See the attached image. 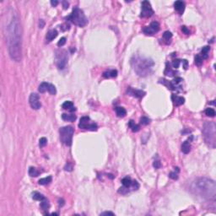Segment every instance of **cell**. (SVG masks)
<instances>
[{"label":"cell","instance_id":"7a4b0ae2","mask_svg":"<svg viewBox=\"0 0 216 216\" xmlns=\"http://www.w3.org/2000/svg\"><path fill=\"white\" fill-rule=\"evenodd\" d=\"M191 191L194 194L208 200H215L216 185L214 181L207 177H199L191 184Z\"/></svg>","mask_w":216,"mask_h":216},{"label":"cell","instance_id":"ee69618b","mask_svg":"<svg viewBox=\"0 0 216 216\" xmlns=\"http://www.w3.org/2000/svg\"><path fill=\"white\" fill-rule=\"evenodd\" d=\"M154 167L155 168V169H159V168H161V162H159V161H154Z\"/></svg>","mask_w":216,"mask_h":216},{"label":"cell","instance_id":"ba28073f","mask_svg":"<svg viewBox=\"0 0 216 216\" xmlns=\"http://www.w3.org/2000/svg\"><path fill=\"white\" fill-rule=\"evenodd\" d=\"M142 10L140 14V17L147 18L150 17L154 14V10L151 7V4L149 1H143L142 2Z\"/></svg>","mask_w":216,"mask_h":216},{"label":"cell","instance_id":"f35d334b","mask_svg":"<svg viewBox=\"0 0 216 216\" xmlns=\"http://www.w3.org/2000/svg\"><path fill=\"white\" fill-rule=\"evenodd\" d=\"M180 63H181V60H179V59H174V60L172 61L173 68H175V69H178L179 66H180Z\"/></svg>","mask_w":216,"mask_h":216},{"label":"cell","instance_id":"b9f144b4","mask_svg":"<svg viewBox=\"0 0 216 216\" xmlns=\"http://www.w3.org/2000/svg\"><path fill=\"white\" fill-rule=\"evenodd\" d=\"M182 81V79L181 78V77H176V78H175L174 79V80L172 81V83L174 84H180V83H181Z\"/></svg>","mask_w":216,"mask_h":216},{"label":"cell","instance_id":"7402d4cb","mask_svg":"<svg viewBox=\"0 0 216 216\" xmlns=\"http://www.w3.org/2000/svg\"><path fill=\"white\" fill-rule=\"evenodd\" d=\"M48 87H49V83L43 82L39 85L38 90H39V92H41V93H45L46 91H48Z\"/></svg>","mask_w":216,"mask_h":216},{"label":"cell","instance_id":"e575fe53","mask_svg":"<svg viewBox=\"0 0 216 216\" xmlns=\"http://www.w3.org/2000/svg\"><path fill=\"white\" fill-rule=\"evenodd\" d=\"M48 92L51 95H56L57 93V90H56V87L52 84H49V87H48Z\"/></svg>","mask_w":216,"mask_h":216},{"label":"cell","instance_id":"f1b7e54d","mask_svg":"<svg viewBox=\"0 0 216 216\" xmlns=\"http://www.w3.org/2000/svg\"><path fill=\"white\" fill-rule=\"evenodd\" d=\"M149 27L151 28L153 30V31L155 33V32L159 31V24L157 21H154V22H152L151 24H150Z\"/></svg>","mask_w":216,"mask_h":216},{"label":"cell","instance_id":"9f6ffc18","mask_svg":"<svg viewBox=\"0 0 216 216\" xmlns=\"http://www.w3.org/2000/svg\"><path fill=\"white\" fill-rule=\"evenodd\" d=\"M107 176H109V177H110V178H111V179L114 178V176H112V175H111V174H109V175H107Z\"/></svg>","mask_w":216,"mask_h":216},{"label":"cell","instance_id":"f907efd6","mask_svg":"<svg viewBox=\"0 0 216 216\" xmlns=\"http://www.w3.org/2000/svg\"><path fill=\"white\" fill-rule=\"evenodd\" d=\"M69 3L67 1H63V8L64 10H67L68 8H69Z\"/></svg>","mask_w":216,"mask_h":216},{"label":"cell","instance_id":"52a82bcc","mask_svg":"<svg viewBox=\"0 0 216 216\" xmlns=\"http://www.w3.org/2000/svg\"><path fill=\"white\" fill-rule=\"evenodd\" d=\"M68 63V56L67 52L63 51V50H60V51L57 52L56 54V63L59 69H63L66 67Z\"/></svg>","mask_w":216,"mask_h":216},{"label":"cell","instance_id":"816d5d0a","mask_svg":"<svg viewBox=\"0 0 216 216\" xmlns=\"http://www.w3.org/2000/svg\"><path fill=\"white\" fill-rule=\"evenodd\" d=\"M44 25H45V22H44V20H40V22H39L40 28H43Z\"/></svg>","mask_w":216,"mask_h":216},{"label":"cell","instance_id":"4dcf8cb0","mask_svg":"<svg viewBox=\"0 0 216 216\" xmlns=\"http://www.w3.org/2000/svg\"><path fill=\"white\" fill-rule=\"evenodd\" d=\"M97 128H98V126H97L96 123H88L85 129L90 130V131H96Z\"/></svg>","mask_w":216,"mask_h":216},{"label":"cell","instance_id":"277c9868","mask_svg":"<svg viewBox=\"0 0 216 216\" xmlns=\"http://www.w3.org/2000/svg\"><path fill=\"white\" fill-rule=\"evenodd\" d=\"M216 126L214 122H205L203 126V135L206 144L212 149L216 145Z\"/></svg>","mask_w":216,"mask_h":216},{"label":"cell","instance_id":"d6a6232c","mask_svg":"<svg viewBox=\"0 0 216 216\" xmlns=\"http://www.w3.org/2000/svg\"><path fill=\"white\" fill-rule=\"evenodd\" d=\"M143 31H144V33L147 35H153L154 34H155V32L153 31V30L149 27V26H147V27H145L144 30H143Z\"/></svg>","mask_w":216,"mask_h":216},{"label":"cell","instance_id":"74e56055","mask_svg":"<svg viewBox=\"0 0 216 216\" xmlns=\"http://www.w3.org/2000/svg\"><path fill=\"white\" fill-rule=\"evenodd\" d=\"M46 144H47V140H46V138L43 137V138H40V140H39V145H40V147H44V146H46Z\"/></svg>","mask_w":216,"mask_h":216},{"label":"cell","instance_id":"bcb514c9","mask_svg":"<svg viewBox=\"0 0 216 216\" xmlns=\"http://www.w3.org/2000/svg\"><path fill=\"white\" fill-rule=\"evenodd\" d=\"M131 187H133V188L134 189V190H137V189L139 187V184H138V183L137 182H133V183H132V186Z\"/></svg>","mask_w":216,"mask_h":216},{"label":"cell","instance_id":"1f68e13d","mask_svg":"<svg viewBox=\"0 0 216 216\" xmlns=\"http://www.w3.org/2000/svg\"><path fill=\"white\" fill-rule=\"evenodd\" d=\"M205 114L208 117H214L215 116V111L213 108H207L205 110Z\"/></svg>","mask_w":216,"mask_h":216},{"label":"cell","instance_id":"30bf717a","mask_svg":"<svg viewBox=\"0 0 216 216\" xmlns=\"http://www.w3.org/2000/svg\"><path fill=\"white\" fill-rule=\"evenodd\" d=\"M127 93H128L129 96H134L135 98H142V97H144L145 96V92L141 90H134V89H133L131 87H129L128 89V90H127Z\"/></svg>","mask_w":216,"mask_h":216},{"label":"cell","instance_id":"5bb4252c","mask_svg":"<svg viewBox=\"0 0 216 216\" xmlns=\"http://www.w3.org/2000/svg\"><path fill=\"white\" fill-rule=\"evenodd\" d=\"M57 36H58V31H57V30L54 29V30H51V31H49L48 32H47L46 38L47 41H52Z\"/></svg>","mask_w":216,"mask_h":216},{"label":"cell","instance_id":"3957f363","mask_svg":"<svg viewBox=\"0 0 216 216\" xmlns=\"http://www.w3.org/2000/svg\"><path fill=\"white\" fill-rule=\"evenodd\" d=\"M132 65L134 67L135 72L139 76H147L151 72L152 67L154 66V62L151 59L144 58L140 57H134L132 59Z\"/></svg>","mask_w":216,"mask_h":216},{"label":"cell","instance_id":"9a60e30c","mask_svg":"<svg viewBox=\"0 0 216 216\" xmlns=\"http://www.w3.org/2000/svg\"><path fill=\"white\" fill-rule=\"evenodd\" d=\"M89 121H90V117H83L80 118V122L79 123V128L82 129H85L86 128L87 124L89 123Z\"/></svg>","mask_w":216,"mask_h":216},{"label":"cell","instance_id":"60d3db41","mask_svg":"<svg viewBox=\"0 0 216 216\" xmlns=\"http://www.w3.org/2000/svg\"><path fill=\"white\" fill-rule=\"evenodd\" d=\"M65 43H66V38H65V37H62L61 39L58 41V46H63Z\"/></svg>","mask_w":216,"mask_h":216},{"label":"cell","instance_id":"44dd1931","mask_svg":"<svg viewBox=\"0 0 216 216\" xmlns=\"http://www.w3.org/2000/svg\"><path fill=\"white\" fill-rule=\"evenodd\" d=\"M128 127L132 129V131L134 132V133L138 132L140 130V126L138 125V124H135V123L133 120H131L128 123Z\"/></svg>","mask_w":216,"mask_h":216},{"label":"cell","instance_id":"9c48e42d","mask_svg":"<svg viewBox=\"0 0 216 216\" xmlns=\"http://www.w3.org/2000/svg\"><path fill=\"white\" fill-rule=\"evenodd\" d=\"M29 103L31 105V108L35 109V110H38L41 108V103L40 101L39 96L36 93H31L29 98Z\"/></svg>","mask_w":216,"mask_h":216},{"label":"cell","instance_id":"7bdbcfd3","mask_svg":"<svg viewBox=\"0 0 216 216\" xmlns=\"http://www.w3.org/2000/svg\"><path fill=\"white\" fill-rule=\"evenodd\" d=\"M169 176L171 177V179H173V180H177V179H178V175H177V173H176V172H171L169 174Z\"/></svg>","mask_w":216,"mask_h":216},{"label":"cell","instance_id":"f6af8a7d","mask_svg":"<svg viewBox=\"0 0 216 216\" xmlns=\"http://www.w3.org/2000/svg\"><path fill=\"white\" fill-rule=\"evenodd\" d=\"M64 170H65V171H71L73 170V166H72V165H71L70 163H67V165H65V167H64Z\"/></svg>","mask_w":216,"mask_h":216},{"label":"cell","instance_id":"f546056e","mask_svg":"<svg viewBox=\"0 0 216 216\" xmlns=\"http://www.w3.org/2000/svg\"><path fill=\"white\" fill-rule=\"evenodd\" d=\"M73 106V103L72 101H69V100H68V101H65L63 105H62V107L65 110H70L71 108H72Z\"/></svg>","mask_w":216,"mask_h":216},{"label":"cell","instance_id":"8fae6325","mask_svg":"<svg viewBox=\"0 0 216 216\" xmlns=\"http://www.w3.org/2000/svg\"><path fill=\"white\" fill-rule=\"evenodd\" d=\"M174 8L180 14H182L185 10V3L182 1H176L174 4Z\"/></svg>","mask_w":216,"mask_h":216},{"label":"cell","instance_id":"5b68a950","mask_svg":"<svg viewBox=\"0 0 216 216\" xmlns=\"http://www.w3.org/2000/svg\"><path fill=\"white\" fill-rule=\"evenodd\" d=\"M67 19L79 27H84L88 23V20L84 15V12L78 7H74L73 8L72 13L67 17Z\"/></svg>","mask_w":216,"mask_h":216},{"label":"cell","instance_id":"484cf974","mask_svg":"<svg viewBox=\"0 0 216 216\" xmlns=\"http://www.w3.org/2000/svg\"><path fill=\"white\" fill-rule=\"evenodd\" d=\"M40 206H41V209H42V210H47V209L50 208V204H49L48 200H47L46 199H45L44 200L41 201Z\"/></svg>","mask_w":216,"mask_h":216},{"label":"cell","instance_id":"8992f818","mask_svg":"<svg viewBox=\"0 0 216 216\" xmlns=\"http://www.w3.org/2000/svg\"><path fill=\"white\" fill-rule=\"evenodd\" d=\"M73 132H74V129L71 126L63 127V128H60V130H59L60 138L63 144L67 146H70L72 144Z\"/></svg>","mask_w":216,"mask_h":216},{"label":"cell","instance_id":"83f0119b","mask_svg":"<svg viewBox=\"0 0 216 216\" xmlns=\"http://www.w3.org/2000/svg\"><path fill=\"white\" fill-rule=\"evenodd\" d=\"M209 50H210V47L208 46H203V49H202V51H201V54H202L203 56V59L204 58H208V52H209Z\"/></svg>","mask_w":216,"mask_h":216},{"label":"cell","instance_id":"11a10c76","mask_svg":"<svg viewBox=\"0 0 216 216\" xmlns=\"http://www.w3.org/2000/svg\"><path fill=\"white\" fill-rule=\"evenodd\" d=\"M69 111H70L71 112H73V111H76V108H75V107H73H73L71 108Z\"/></svg>","mask_w":216,"mask_h":216},{"label":"cell","instance_id":"f5cc1de1","mask_svg":"<svg viewBox=\"0 0 216 216\" xmlns=\"http://www.w3.org/2000/svg\"><path fill=\"white\" fill-rule=\"evenodd\" d=\"M58 204H59V206H63L64 205V200L63 199H59Z\"/></svg>","mask_w":216,"mask_h":216},{"label":"cell","instance_id":"ffe728a7","mask_svg":"<svg viewBox=\"0 0 216 216\" xmlns=\"http://www.w3.org/2000/svg\"><path fill=\"white\" fill-rule=\"evenodd\" d=\"M191 150V144L188 141H185L182 144V151L184 154H188Z\"/></svg>","mask_w":216,"mask_h":216},{"label":"cell","instance_id":"db71d44e","mask_svg":"<svg viewBox=\"0 0 216 216\" xmlns=\"http://www.w3.org/2000/svg\"><path fill=\"white\" fill-rule=\"evenodd\" d=\"M51 4L52 5V6H57L58 4V1H51Z\"/></svg>","mask_w":216,"mask_h":216},{"label":"cell","instance_id":"7dc6e473","mask_svg":"<svg viewBox=\"0 0 216 216\" xmlns=\"http://www.w3.org/2000/svg\"><path fill=\"white\" fill-rule=\"evenodd\" d=\"M182 32L183 33H185V34H187V35H188L189 33H190V32H189V30L186 27V26H182Z\"/></svg>","mask_w":216,"mask_h":216},{"label":"cell","instance_id":"4316f807","mask_svg":"<svg viewBox=\"0 0 216 216\" xmlns=\"http://www.w3.org/2000/svg\"><path fill=\"white\" fill-rule=\"evenodd\" d=\"M39 174H40V171H38L36 168L30 167V169H29V175L31 176H32V177L38 176H39Z\"/></svg>","mask_w":216,"mask_h":216},{"label":"cell","instance_id":"ab89813d","mask_svg":"<svg viewBox=\"0 0 216 216\" xmlns=\"http://www.w3.org/2000/svg\"><path fill=\"white\" fill-rule=\"evenodd\" d=\"M128 192H129L128 188L126 187H124V186H123V187H120L119 190H118V193H122V194H127V193H128Z\"/></svg>","mask_w":216,"mask_h":216},{"label":"cell","instance_id":"7c38bea8","mask_svg":"<svg viewBox=\"0 0 216 216\" xmlns=\"http://www.w3.org/2000/svg\"><path fill=\"white\" fill-rule=\"evenodd\" d=\"M171 99H172L174 105H176V106H181L182 104H184V102H185V99L183 98V97L176 96V95H172V96H171Z\"/></svg>","mask_w":216,"mask_h":216},{"label":"cell","instance_id":"d590c367","mask_svg":"<svg viewBox=\"0 0 216 216\" xmlns=\"http://www.w3.org/2000/svg\"><path fill=\"white\" fill-rule=\"evenodd\" d=\"M149 123L150 120L147 117H142L140 118V123L143 124V125H148V124H149Z\"/></svg>","mask_w":216,"mask_h":216},{"label":"cell","instance_id":"4fadbf2b","mask_svg":"<svg viewBox=\"0 0 216 216\" xmlns=\"http://www.w3.org/2000/svg\"><path fill=\"white\" fill-rule=\"evenodd\" d=\"M159 83H161V84H163L164 85H165L168 89H170L171 90H176V85L173 84L172 81H168L166 79H159Z\"/></svg>","mask_w":216,"mask_h":216},{"label":"cell","instance_id":"c3c4849f","mask_svg":"<svg viewBox=\"0 0 216 216\" xmlns=\"http://www.w3.org/2000/svg\"><path fill=\"white\" fill-rule=\"evenodd\" d=\"M182 63H183V68H184V69H187V66H188V62H187V60H186V59H184V60H182Z\"/></svg>","mask_w":216,"mask_h":216},{"label":"cell","instance_id":"603a6c76","mask_svg":"<svg viewBox=\"0 0 216 216\" xmlns=\"http://www.w3.org/2000/svg\"><path fill=\"white\" fill-rule=\"evenodd\" d=\"M52 177L51 176H49L47 177H44V178L40 179L38 183H39L40 185H47V184H49L50 182H52Z\"/></svg>","mask_w":216,"mask_h":216},{"label":"cell","instance_id":"d4e9b609","mask_svg":"<svg viewBox=\"0 0 216 216\" xmlns=\"http://www.w3.org/2000/svg\"><path fill=\"white\" fill-rule=\"evenodd\" d=\"M122 183H123V185L124 186V187H130L132 186V180L130 177H124V178L122 180Z\"/></svg>","mask_w":216,"mask_h":216},{"label":"cell","instance_id":"e0dca14e","mask_svg":"<svg viewBox=\"0 0 216 216\" xmlns=\"http://www.w3.org/2000/svg\"><path fill=\"white\" fill-rule=\"evenodd\" d=\"M115 111H116L117 117H124L127 115L126 109L123 107H121V106H117V107H116L115 108Z\"/></svg>","mask_w":216,"mask_h":216},{"label":"cell","instance_id":"836d02e7","mask_svg":"<svg viewBox=\"0 0 216 216\" xmlns=\"http://www.w3.org/2000/svg\"><path fill=\"white\" fill-rule=\"evenodd\" d=\"M194 61H195V63H196L198 66H200V65L203 63V58L200 55H197L194 58Z\"/></svg>","mask_w":216,"mask_h":216},{"label":"cell","instance_id":"d6986e66","mask_svg":"<svg viewBox=\"0 0 216 216\" xmlns=\"http://www.w3.org/2000/svg\"><path fill=\"white\" fill-rule=\"evenodd\" d=\"M62 118L64 120V121H69V122H74L76 120V116L74 114H66V113H63L62 115Z\"/></svg>","mask_w":216,"mask_h":216},{"label":"cell","instance_id":"681fc988","mask_svg":"<svg viewBox=\"0 0 216 216\" xmlns=\"http://www.w3.org/2000/svg\"><path fill=\"white\" fill-rule=\"evenodd\" d=\"M100 215H114V213H112L111 211H106L100 214Z\"/></svg>","mask_w":216,"mask_h":216},{"label":"cell","instance_id":"6da1fadb","mask_svg":"<svg viewBox=\"0 0 216 216\" xmlns=\"http://www.w3.org/2000/svg\"><path fill=\"white\" fill-rule=\"evenodd\" d=\"M5 23L8 54L12 60L18 63L21 60L22 35L20 19L14 10L10 11Z\"/></svg>","mask_w":216,"mask_h":216},{"label":"cell","instance_id":"cb8c5ba5","mask_svg":"<svg viewBox=\"0 0 216 216\" xmlns=\"http://www.w3.org/2000/svg\"><path fill=\"white\" fill-rule=\"evenodd\" d=\"M32 199L34 200H37V201H42L45 199L46 198L44 197L42 194L38 193V192H34V193H32Z\"/></svg>","mask_w":216,"mask_h":216},{"label":"cell","instance_id":"ac0fdd59","mask_svg":"<svg viewBox=\"0 0 216 216\" xmlns=\"http://www.w3.org/2000/svg\"><path fill=\"white\" fill-rule=\"evenodd\" d=\"M164 73L167 76H174L176 73V71L172 70V69L170 66L169 63H166V66H165V69L164 71Z\"/></svg>","mask_w":216,"mask_h":216},{"label":"cell","instance_id":"2e32d148","mask_svg":"<svg viewBox=\"0 0 216 216\" xmlns=\"http://www.w3.org/2000/svg\"><path fill=\"white\" fill-rule=\"evenodd\" d=\"M117 75V71L116 69H111L109 71H106V72L103 73V77L104 78H115Z\"/></svg>","mask_w":216,"mask_h":216},{"label":"cell","instance_id":"8d00e7d4","mask_svg":"<svg viewBox=\"0 0 216 216\" xmlns=\"http://www.w3.org/2000/svg\"><path fill=\"white\" fill-rule=\"evenodd\" d=\"M171 37H172V34L170 31H165L163 34V38L165 41H170L171 39Z\"/></svg>","mask_w":216,"mask_h":216},{"label":"cell","instance_id":"6f0895ef","mask_svg":"<svg viewBox=\"0 0 216 216\" xmlns=\"http://www.w3.org/2000/svg\"><path fill=\"white\" fill-rule=\"evenodd\" d=\"M52 215H58V214H57V213H52Z\"/></svg>","mask_w":216,"mask_h":216}]
</instances>
